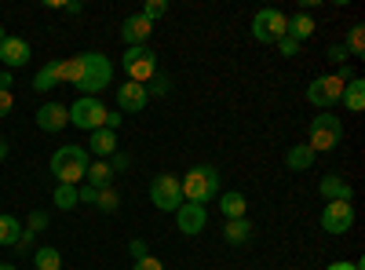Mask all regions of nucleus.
Returning a JSON list of instances; mask_svg holds the SVG:
<instances>
[{"mask_svg":"<svg viewBox=\"0 0 365 270\" xmlns=\"http://www.w3.org/2000/svg\"><path fill=\"white\" fill-rule=\"evenodd\" d=\"M340 95H344V81H340L336 73H322V77H314V81H311V88H307V103H311V106H318V110L336 106V103H340Z\"/></svg>","mask_w":365,"mask_h":270,"instance_id":"1a4fd4ad","label":"nucleus"},{"mask_svg":"<svg viewBox=\"0 0 365 270\" xmlns=\"http://www.w3.org/2000/svg\"><path fill=\"white\" fill-rule=\"evenodd\" d=\"M175 227H179V234L197 237V234L208 227V208H205V204H190V201H182V204L175 208Z\"/></svg>","mask_w":365,"mask_h":270,"instance_id":"9b49d317","label":"nucleus"},{"mask_svg":"<svg viewBox=\"0 0 365 270\" xmlns=\"http://www.w3.org/2000/svg\"><path fill=\"white\" fill-rule=\"evenodd\" d=\"M128 252H132V259H143V256H150V245L143 237H135V242H128Z\"/></svg>","mask_w":365,"mask_h":270,"instance_id":"58836bf2","label":"nucleus"},{"mask_svg":"<svg viewBox=\"0 0 365 270\" xmlns=\"http://www.w3.org/2000/svg\"><path fill=\"white\" fill-rule=\"evenodd\" d=\"M4 157H8V139L0 135V161H4Z\"/></svg>","mask_w":365,"mask_h":270,"instance_id":"c03bdc74","label":"nucleus"},{"mask_svg":"<svg viewBox=\"0 0 365 270\" xmlns=\"http://www.w3.org/2000/svg\"><path fill=\"white\" fill-rule=\"evenodd\" d=\"M285 37H292V41H307V37H314V19L311 15H303V11H296L292 19H285Z\"/></svg>","mask_w":365,"mask_h":270,"instance_id":"4be33fe9","label":"nucleus"},{"mask_svg":"<svg viewBox=\"0 0 365 270\" xmlns=\"http://www.w3.org/2000/svg\"><path fill=\"white\" fill-rule=\"evenodd\" d=\"M0 270H19L15 263H0Z\"/></svg>","mask_w":365,"mask_h":270,"instance_id":"a18cd8bd","label":"nucleus"},{"mask_svg":"<svg viewBox=\"0 0 365 270\" xmlns=\"http://www.w3.org/2000/svg\"><path fill=\"white\" fill-rule=\"evenodd\" d=\"M344 142V121L336 113H318L314 121H311V139H307V146L314 150V154H329V150H336Z\"/></svg>","mask_w":365,"mask_h":270,"instance_id":"20e7f679","label":"nucleus"},{"mask_svg":"<svg viewBox=\"0 0 365 270\" xmlns=\"http://www.w3.org/2000/svg\"><path fill=\"white\" fill-rule=\"evenodd\" d=\"M29 55H34V51H29V44L22 37H4V41H0V63H4V70L26 66Z\"/></svg>","mask_w":365,"mask_h":270,"instance_id":"2eb2a0df","label":"nucleus"},{"mask_svg":"<svg viewBox=\"0 0 365 270\" xmlns=\"http://www.w3.org/2000/svg\"><path fill=\"white\" fill-rule=\"evenodd\" d=\"M179 183H182V201L208 204L220 197V168L216 165H194L187 175H179Z\"/></svg>","mask_w":365,"mask_h":270,"instance_id":"f03ea898","label":"nucleus"},{"mask_svg":"<svg viewBox=\"0 0 365 270\" xmlns=\"http://www.w3.org/2000/svg\"><path fill=\"white\" fill-rule=\"evenodd\" d=\"M70 125V106H63V103H44L41 110H37V128L41 132H63Z\"/></svg>","mask_w":365,"mask_h":270,"instance_id":"ddd939ff","label":"nucleus"},{"mask_svg":"<svg viewBox=\"0 0 365 270\" xmlns=\"http://www.w3.org/2000/svg\"><path fill=\"white\" fill-rule=\"evenodd\" d=\"M223 237H227V245H234V249H241V245H249L252 237H256V223L245 216V219H227V227H223Z\"/></svg>","mask_w":365,"mask_h":270,"instance_id":"a211bd4d","label":"nucleus"},{"mask_svg":"<svg viewBox=\"0 0 365 270\" xmlns=\"http://www.w3.org/2000/svg\"><path fill=\"white\" fill-rule=\"evenodd\" d=\"M325 55H329V63H340V66H347V58H351L344 44H329V48H325Z\"/></svg>","mask_w":365,"mask_h":270,"instance_id":"2f4dec72","label":"nucleus"},{"mask_svg":"<svg viewBox=\"0 0 365 270\" xmlns=\"http://www.w3.org/2000/svg\"><path fill=\"white\" fill-rule=\"evenodd\" d=\"M252 37L259 44H278L285 37V15L278 8H259L252 19Z\"/></svg>","mask_w":365,"mask_h":270,"instance_id":"6e6552de","label":"nucleus"},{"mask_svg":"<svg viewBox=\"0 0 365 270\" xmlns=\"http://www.w3.org/2000/svg\"><path fill=\"white\" fill-rule=\"evenodd\" d=\"M29 234H41V230H48V216L44 212H29V227H26Z\"/></svg>","mask_w":365,"mask_h":270,"instance_id":"72a5a7b5","label":"nucleus"},{"mask_svg":"<svg viewBox=\"0 0 365 270\" xmlns=\"http://www.w3.org/2000/svg\"><path fill=\"white\" fill-rule=\"evenodd\" d=\"M22 223H19V216H11V212H4V216H0V245H4V249H15V242H19V237H22Z\"/></svg>","mask_w":365,"mask_h":270,"instance_id":"5701e85b","label":"nucleus"},{"mask_svg":"<svg viewBox=\"0 0 365 270\" xmlns=\"http://www.w3.org/2000/svg\"><path fill=\"white\" fill-rule=\"evenodd\" d=\"M34 263H37V270H58V266H63V252L51 249V245L34 249Z\"/></svg>","mask_w":365,"mask_h":270,"instance_id":"393cba45","label":"nucleus"},{"mask_svg":"<svg viewBox=\"0 0 365 270\" xmlns=\"http://www.w3.org/2000/svg\"><path fill=\"white\" fill-rule=\"evenodd\" d=\"M58 84V73H55V63H48V66H41L37 70V77H34V92H51V88Z\"/></svg>","mask_w":365,"mask_h":270,"instance_id":"cd10ccee","label":"nucleus"},{"mask_svg":"<svg viewBox=\"0 0 365 270\" xmlns=\"http://www.w3.org/2000/svg\"><path fill=\"white\" fill-rule=\"evenodd\" d=\"M4 37H8V33H4V26H0V41H4Z\"/></svg>","mask_w":365,"mask_h":270,"instance_id":"49530a36","label":"nucleus"},{"mask_svg":"<svg viewBox=\"0 0 365 270\" xmlns=\"http://www.w3.org/2000/svg\"><path fill=\"white\" fill-rule=\"evenodd\" d=\"M340 103H344L351 113H361V110H365V81H361V77H351V81L344 84Z\"/></svg>","mask_w":365,"mask_h":270,"instance_id":"412c9836","label":"nucleus"},{"mask_svg":"<svg viewBox=\"0 0 365 270\" xmlns=\"http://www.w3.org/2000/svg\"><path fill=\"white\" fill-rule=\"evenodd\" d=\"M96 208H99V212H117V208H120V197H117V190H113V187L99 190V197H96Z\"/></svg>","mask_w":365,"mask_h":270,"instance_id":"c756f323","label":"nucleus"},{"mask_svg":"<svg viewBox=\"0 0 365 270\" xmlns=\"http://www.w3.org/2000/svg\"><path fill=\"white\" fill-rule=\"evenodd\" d=\"M168 92H172V77L158 70V73H154V81L146 84V95H150V99H165Z\"/></svg>","mask_w":365,"mask_h":270,"instance_id":"c85d7f7f","label":"nucleus"},{"mask_svg":"<svg viewBox=\"0 0 365 270\" xmlns=\"http://www.w3.org/2000/svg\"><path fill=\"white\" fill-rule=\"evenodd\" d=\"M347 55H354V58H361L365 55V26L361 22H354L351 29H347Z\"/></svg>","mask_w":365,"mask_h":270,"instance_id":"a878e982","label":"nucleus"},{"mask_svg":"<svg viewBox=\"0 0 365 270\" xmlns=\"http://www.w3.org/2000/svg\"><path fill=\"white\" fill-rule=\"evenodd\" d=\"M139 15H143L146 22H158L161 15H168V0H146Z\"/></svg>","mask_w":365,"mask_h":270,"instance_id":"7c9ffc66","label":"nucleus"},{"mask_svg":"<svg viewBox=\"0 0 365 270\" xmlns=\"http://www.w3.org/2000/svg\"><path fill=\"white\" fill-rule=\"evenodd\" d=\"M318 194H322V201H354V187L347 183L340 172L325 175L322 183H318Z\"/></svg>","mask_w":365,"mask_h":270,"instance_id":"dca6fc26","label":"nucleus"},{"mask_svg":"<svg viewBox=\"0 0 365 270\" xmlns=\"http://www.w3.org/2000/svg\"><path fill=\"white\" fill-rule=\"evenodd\" d=\"M314 157H318V154H314L307 142H296V146L285 150V168H289V172H307V168L314 165Z\"/></svg>","mask_w":365,"mask_h":270,"instance_id":"6ab92c4d","label":"nucleus"},{"mask_svg":"<svg viewBox=\"0 0 365 270\" xmlns=\"http://www.w3.org/2000/svg\"><path fill=\"white\" fill-rule=\"evenodd\" d=\"M220 212H223V219H245V212H249L245 194H241V190H227V194H220Z\"/></svg>","mask_w":365,"mask_h":270,"instance_id":"aec40b11","label":"nucleus"},{"mask_svg":"<svg viewBox=\"0 0 365 270\" xmlns=\"http://www.w3.org/2000/svg\"><path fill=\"white\" fill-rule=\"evenodd\" d=\"M106 117H110V110L103 106V99H91V95H81L70 106V125L81 128V132H88V135L106 128Z\"/></svg>","mask_w":365,"mask_h":270,"instance_id":"39448f33","label":"nucleus"},{"mask_svg":"<svg viewBox=\"0 0 365 270\" xmlns=\"http://www.w3.org/2000/svg\"><path fill=\"white\" fill-rule=\"evenodd\" d=\"M132 270H165V263H161V259H154V256H143V259H135V263H132Z\"/></svg>","mask_w":365,"mask_h":270,"instance_id":"f704fd0d","label":"nucleus"},{"mask_svg":"<svg viewBox=\"0 0 365 270\" xmlns=\"http://www.w3.org/2000/svg\"><path fill=\"white\" fill-rule=\"evenodd\" d=\"M63 11H66V15H81V11H84V4H81V0H66Z\"/></svg>","mask_w":365,"mask_h":270,"instance_id":"79ce46f5","label":"nucleus"},{"mask_svg":"<svg viewBox=\"0 0 365 270\" xmlns=\"http://www.w3.org/2000/svg\"><path fill=\"white\" fill-rule=\"evenodd\" d=\"M150 33H154V22H146L139 11H135V15H128L125 22H120V41H125L128 48H146Z\"/></svg>","mask_w":365,"mask_h":270,"instance_id":"f8f14e48","label":"nucleus"},{"mask_svg":"<svg viewBox=\"0 0 365 270\" xmlns=\"http://www.w3.org/2000/svg\"><path fill=\"white\" fill-rule=\"evenodd\" d=\"M318 223L325 234H347L354 227V204L351 201H325Z\"/></svg>","mask_w":365,"mask_h":270,"instance_id":"9d476101","label":"nucleus"},{"mask_svg":"<svg viewBox=\"0 0 365 270\" xmlns=\"http://www.w3.org/2000/svg\"><path fill=\"white\" fill-rule=\"evenodd\" d=\"M96 197H99V190H96V187H88V183H81V187H77V201L96 204Z\"/></svg>","mask_w":365,"mask_h":270,"instance_id":"e433bc0d","label":"nucleus"},{"mask_svg":"<svg viewBox=\"0 0 365 270\" xmlns=\"http://www.w3.org/2000/svg\"><path fill=\"white\" fill-rule=\"evenodd\" d=\"M325 270H365V259H354V263H347V259H340V263H329Z\"/></svg>","mask_w":365,"mask_h":270,"instance_id":"ea45409f","label":"nucleus"},{"mask_svg":"<svg viewBox=\"0 0 365 270\" xmlns=\"http://www.w3.org/2000/svg\"><path fill=\"white\" fill-rule=\"evenodd\" d=\"M34 237H37V234H29V230H22V237H19V242H15V252H19V256H34Z\"/></svg>","mask_w":365,"mask_h":270,"instance_id":"473e14b6","label":"nucleus"},{"mask_svg":"<svg viewBox=\"0 0 365 270\" xmlns=\"http://www.w3.org/2000/svg\"><path fill=\"white\" fill-rule=\"evenodd\" d=\"M77 63H81V81H77V88H81L84 95L99 99V92H106L110 81H113L110 55H103V51H81Z\"/></svg>","mask_w":365,"mask_h":270,"instance_id":"f257e3e1","label":"nucleus"},{"mask_svg":"<svg viewBox=\"0 0 365 270\" xmlns=\"http://www.w3.org/2000/svg\"><path fill=\"white\" fill-rule=\"evenodd\" d=\"M278 51H282L285 58H292V55H299V41H292V37H282V41H278Z\"/></svg>","mask_w":365,"mask_h":270,"instance_id":"4c0bfd02","label":"nucleus"},{"mask_svg":"<svg viewBox=\"0 0 365 270\" xmlns=\"http://www.w3.org/2000/svg\"><path fill=\"white\" fill-rule=\"evenodd\" d=\"M15 110V95L11 92H0V117H8Z\"/></svg>","mask_w":365,"mask_h":270,"instance_id":"a19ab883","label":"nucleus"},{"mask_svg":"<svg viewBox=\"0 0 365 270\" xmlns=\"http://www.w3.org/2000/svg\"><path fill=\"white\" fill-rule=\"evenodd\" d=\"M88 165H91V157L84 146H58L51 154V175L63 187H81L88 175Z\"/></svg>","mask_w":365,"mask_h":270,"instance_id":"7ed1b4c3","label":"nucleus"},{"mask_svg":"<svg viewBox=\"0 0 365 270\" xmlns=\"http://www.w3.org/2000/svg\"><path fill=\"white\" fill-rule=\"evenodd\" d=\"M146 103H150L146 84H132V81H128V84L117 88V106H120V113H143Z\"/></svg>","mask_w":365,"mask_h":270,"instance_id":"4468645a","label":"nucleus"},{"mask_svg":"<svg viewBox=\"0 0 365 270\" xmlns=\"http://www.w3.org/2000/svg\"><path fill=\"white\" fill-rule=\"evenodd\" d=\"M88 157L96 154V161H110L113 154H117V132H110V128H99V132H91L88 135Z\"/></svg>","mask_w":365,"mask_h":270,"instance_id":"f3484780","label":"nucleus"},{"mask_svg":"<svg viewBox=\"0 0 365 270\" xmlns=\"http://www.w3.org/2000/svg\"><path fill=\"white\" fill-rule=\"evenodd\" d=\"M120 66H125L132 84H150L154 73H158V55L150 48H128L125 58H120Z\"/></svg>","mask_w":365,"mask_h":270,"instance_id":"0eeeda50","label":"nucleus"},{"mask_svg":"<svg viewBox=\"0 0 365 270\" xmlns=\"http://www.w3.org/2000/svg\"><path fill=\"white\" fill-rule=\"evenodd\" d=\"M51 201H55V208H63V212H70V208L81 204V201H77V187H63V183L51 190Z\"/></svg>","mask_w":365,"mask_h":270,"instance_id":"bb28decb","label":"nucleus"},{"mask_svg":"<svg viewBox=\"0 0 365 270\" xmlns=\"http://www.w3.org/2000/svg\"><path fill=\"white\" fill-rule=\"evenodd\" d=\"M88 187H96V190H106L110 187V179H113V172H110V165L106 161H91L88 165Z\"/></svg>","mask_w":365,"mask_h":270,"instance_id":"b1692460","label":"nucleus"},{"mask_svg":"<svg viewBox=\"0 0 365 270\" xmlns=\"http://www.w3.org/2000/svg\"><path fill=\"white\" fill-rule=\"evenodd\" d=\"M0 92H11V70H0Z\"/></svg>","mask_w":365,"mask_h":270,"instance_id":"37998d69","label":"nucleus"},{"mask_svg":"<svg viewBox=\"0 0 365 270\" xmlns=\"http://www.w3.org/2000/svg\"><path fill=\"white\" fill-rule=\"evenodd\" d=\"M150 201H154V208H161V212H175V208L182 204V183H179V175L161 172V175L150 179Z\"/></svg>","mask_w":365,"mask_h":270,"instance_id":"423d86ee","label":"nucleus"},{"mask_svg":"<svg viewBox=\"0 0 365 270\" xmlns=\"http://www.w3.org/2000/svg\"><path fill=\"white\" fill-rule=\"evenodd\" d=\"M106 165H110V172L117 175V172H125V168H128L132 161H128V154H120V150H117V154H113V157H110Z\"/></svg>","mask_w":365,"mask_h":270,"instance_id":"c9c22d12","label":"nucleus"}]
</instances>
